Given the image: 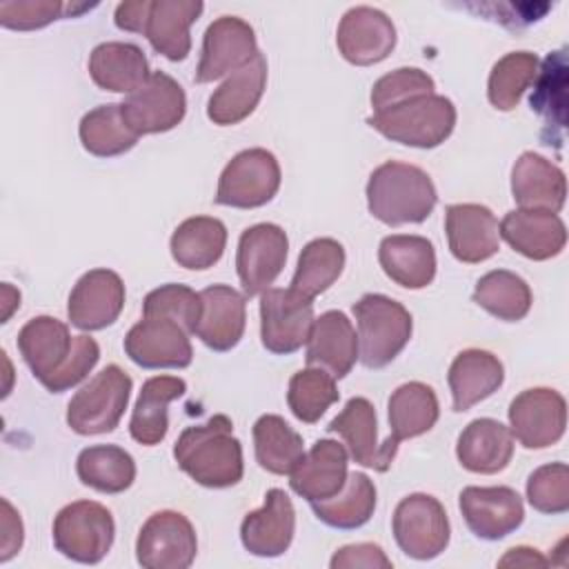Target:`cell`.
Segmentation results:
<instances>
[{
  "instance_id": "f6af8a7d",
  "label": "cell",
  "mask_w": 569,
  "mask_h": 569,
  "mask_svg": "<svg viewBox=\"0 0 569 569\" xmlns=\"http://www.w3.org/2000/svg\"><path fill=\"white\" fill-rule=\"evenodd\" d=\"M340 398L336 378L320 367L300 369L291 376L287 402L291 413L307 425H313Z\"/></svg>"
},
{
  "instance_id": "d4e9b609",
  "label": "cell",
  "mask_w": 569,
  "mask_h": 569,
  "mask_svg": "<svg viewBox=\"0 0 569 569\" xmlns=\"http://www.w3.org/2000/svg\"><path fill=\"white\" fill-rule=\"evenodd\" d=\"M267 87V58L256 53L242 69L229 73V78L209 96L207 118L213 124H238L253 113Z\"/></svg>"
},
{
  "instance_id": "d6a6232c",
  "label": "cell",
  "mask_w": 569,
  "mask_h": 569,
  "mask_svg": "<svg viewBox=\"0 0 569 569\" xmlns=\"http://www.w3.org/2000/svg\"><path fill=\"white\" fill-rule=\"evenodd\" d=\"M187 391V382L178 376H153L144 380L131 420L129 433L136 442L153 447L164 440L169 429V405Z\"/></svg>"
},
{
  "instance_id": "816d5d0a",
  "label": "cell",
  "mask_w": 569,
  "mask_h": 569,
  "mask_svg": "<svg viewBox=\"0 0 569 569\" xmlns=\"http://www.w3.org/2000/svg\"><path fill=\"white\" fill-rule=\"evenodd\" d=\"M331 569H391V560L387 558V553L382 551L380 545L373 542H358V545H347L340 547L331 560H329Z\"/></svg>"
},
{
  "instance_id": "30bf717a",
  "label": "cell",
  "mask_w": 569,
  "mask_h": 569,
  "mask_svg": "<svg viewBox=\"0 0 569 569\" xmlns=\"http://www.w3.org/2000/svg\"><path fill=\"white\" fill-rule=\"evenodd\" d=\"M193 525L180 511H156L136 540V558L144 569H187L196 560Z\"/></svg>"
},
{
  "instance_id": "f1b7e54d",
  "label": "cell",
  "mask_w": 569,
  "mask_h": 569,
  "mask_svg": "<svg viewBox=\"0 0 569 569\" xmlns=\"http://www.w3.org/2000/svg\"><path fill=\"white\" fill-rule=\"evenodd\" d=\"M456 456L471 473H498L511 462L513 436L493 418H476L458 436Z\"/></svg>"
},
{
  "instance_id": "2e32d148",
  "label": "cell",
  "mask_w": 569,
  "mask_h": 569,
  "mask_svg": "<svg viewBox=\"0 0 569 569\" xmlns=\"http://www.w3.org/2000/svg\"><path fill=\"white\" fill-rule=\"evenodd\" d=\"M469 531L482 540H500L525 520L522 498L511 487H465L458 496Z\"/></svg>"
},
{
  "instance_id": "d6986e66",
  "label": "cell",
  "mask_w": 569,
  "mask_h": 569,
  "mask_svg": "<svg viewBox=\"0 0 569 569\" xmlns=\"http://www.w3.org/2000/svg\"><path fill=\"white\" fill-rule=\"evenodd\" d=\"M296 533V509L284 489H269L264 505L244 516L240 525L242 547L258 558L282 556Z\"/></svg>"
},
{
  "instance_id": "4dcf8cb0",
  "label": "cell",
  "mask_w": 569,
  "mask_h": 569,
  "mask_svg": "<svg viewBox=\"0 0 569 569\" xmlns=\"http://www.w3.org/2000/svg\"><path fill=\"white\" fill-rule=\"evenodd\" d=\"M447 380L451 389L453 411H467L500 389L505 380V369L498 356H493L491 351L465 349L453 358Z\"/></svg>"
},
{
  "instance_id": "ffe728a7",
  "label": "cell",
  "mask_w": 569,
  "mask_h": 569,
  "mask_svg": "<svg viewBox=\"0 0 569 569\" xmlns=\"http://www.w3.org/2000/svg\"><path fill=\"white\" fill-rule=\"evenodd\" d=\"M447 242L456 260L476 264L500 249V231L493 211L485 204H449L445 211Z\"/></svg>"
},
{
  "instance_id": "e0dca14e",
  "label": "cell",
  "mask_w": 569,
  "mask_h": 569,
  "mask_svg": "<svg viewBox=\"0 0 569 569\" xmlns=\"http://www.w3.org/2000/svg\"><path fill=\"white\" fill-rule=\"evenodd\" d=\"M336 44L347 62L369 67L385 60L393 51L396 27L380 9L353 7L340 18Z\"/></svg>"
},
{
  "instance_id": "44dd1931",
  "label": "cell",
  "mask_w": 569,
  "mask_h": 569,
  "mask_svg": "<svg viewBox=\"0 0 569 569\" xmlns=\"http://www.w3.org/2000/svg\"><path fill=\"white\" fill-rule=\"evenodd\" d=\"M347 449L331 438L318 440L291 469L289 485L307 502L338 496L347 482Z\"/></svg>"
},
{
  "instance_id": "4fadbf2b",
  "label": "cell",
  "mask_w": 569,
  "mask_h": 569,
  "mask_svg": "<svg viewBox=\"0 0 569 569\" xmlns=\"http://www.w3.org/2000/svg\"><path fill=\"white\" fill-rule=\"evenodd\" d=\"M127 124L138 133H164L182 122L187 98L182 87L164 71H151L147 82L131 91L122 102Z\"/></svg>"
},
{
  "instance_id": "3957f363",
  "label": "cell",
  "mask_w": 569,
  "mask_h": 569,
  "mask_svg": "<svg viewBox=\"0 0 569 569\" xmlns=\"http://www.w3.org/2000/svg\"><path fill=\"white\" fill-rule=\"evenodd\" d=\"M367 124L391 142L433 149L442 144L456 127V107L440 93H420L400 100L367 118Z\"/></svg>"
},
{
  "instance_id": "ab89813d",
  "label": "cell",
  "mask_w": 569,
  "mask_h": 569,
  "mask_svg": "<svg viewBox=\"0 0 569 569\" xmlns=\"http://www.w3.org/2000/svg\"><path fill=\"white\" fill-rule=\"evenodd\" d=\"M78 136L82 147L98 158H113L136 147L138 133L127 124L118 102L100 104L87 111L80 120Z\"/></svg>"
},
{
  "instance_id": "277c9868",
  "label": "cell",
  "mask_w": 569,
  "mask_h": 569,
  "mask_svg": "<svg viewBox=\"0 0 569 569\" xmlns=\"http://www.w3.org/2000/svg\"><path fill=\"white\" fill-rule=\"evenodd\" d=\"M358 322V358L367 369L387 367L409 342L411 313L389 296L365 293L353 305Z\"/></svg>"
},
{
  "instance_id": "8d00e7d4",
  "label": "cell",
  "mask_w": 569,
  "mask_h": 569,
  "mask_svg": "<svg viewBox=\"0 0 569 569\" xmlns=\"http://www.w3.org/2000/svg\"><path fill=\"white\" fill-rule=\"evenodd\" d=\"M331 433H338L347 447L351 458L369 469L382 471L380 462V445H378V418L373 405L356 396L351 398L345 409L329 422L327 427Z\"/></svg>"
},
{
  "instance_id": "9c48e42d",
  "label": "cell",
  "mask_w": 569,
  "mask_h": 569,
  "mask_svg": "<svg viewBox=\"0 0 569 569\" xmlns=\"http://www.w3.org/2000/svg\"><path fill=\"white\" fill-rule=\"evenodd\" d=\"M124 353L142 369H184L193 360L189 331L169 316H142L124 336Z\"/></svg>"
},
{
  "instance_id": "60d3db41",
  "label": "cell",
  "mask_w": 569,
  "mask_h": 569,
  "mask_svg": "<svg viewBox=\"0 0 569 569\" xmlns=\"http://www.w3.org/2000/svg\"><path fill=\"white\" fill-rule=\"evenodd\" d=\"M253 449L258 465L276 476L291 473L305 456L302 436L293 431L282 416L264 413L253 425Z\"/></svg>"
},
{
  "instance_id": "7dc6e473",
  "label": "cell",
  "mask_w": 569,
  "mask_h": 569,
  "mask_svg": "<svg viewBox=\"0 0 569 569\" xmlns=\"http://www.w3.org/2000/svg\"><path fill=\"white\" fill-rule=\"evenodd\" d=\"M527 500L540 513H565L569 509V467L551 462L531 471L527 478Z\"/></svg>"
},
{
  "instance_id": "7a4b0ae2",
  "label": "cell",
  "mask_w": 569,
  "mask_h": 569,
  "mask_svg": "<svg viewBox=\"0 0 569 569\" xmlns=\"http://www.w3.org/2000/svg\"><path fill=\"white\" fill-rule=\"evenodd\" d=\"M436 202L438 193L431 178L416 164L389 160L376 167L369 176V213L389 227L425 222Z\"/></svg>"
},
{
  "instance_id": "ba28073f",
  "label": "cell",
  "mask_w": 569,
  "mask_h": 569,
  "mask_svg": "<svg viewBox=\"0 0 569 569\" xmlns=\"http://www.w3.org/2000/svg\"><path fill=\"white\" fill-rule=\"evenodd\" d=\"M280 189V164L262 147L236 153L220 173L216 202L236 209H256L267 204Z\"/></svg>"
},
{
  "instance_id": "ee69618b",
  "label": "cell",
  "mask_w": 569,
  "mask_h": 569,
  "mask_svg": "<svg viewBox=\"0 0 569 569\" xmlns=\"http://www.w3.org/2000/svg\"><path fill=\"white\" fill-rule=\"evenodd\" d=\"M540 60L531 51H511L502 56L489 73L487 96L498 111H511L522 93L533 84Z\"/></svg>"
},
{
  "instance_id": "83f0119b",
  "label": "cell",
  "mask_w": 569,
  "mask_h": 569,
  "mask_svg": "<svg viewBox=\"0 0 569 569\" xmlns=\"http://www.w3.org/2000/svg\"><path fill=\"white\" fill-rule=\"evenodd\" d=\"M204 4L200 0H151L144 31L151 47L171 62H180L191 51L189 27Z\"/></svg>"
},
{
  "instance_id": "7c38bea8",
  "label": "cell",
  "mask_w": 569,
  "mask_h": 569,
  "mask_svg": "<svg viewBox=\"0 0 569 569\" xmlns=\"http://www.w3.org/2000/svg\"><path fill=\"white\" fill-rule=\"evenodd\" d=\"M509 431L525 449H545L565 436L567 402L547 387L520 391L509 405Z\"/></svg>"
},
{
  "instance_id": "6da1fadb",
  "label": "cell",
  "mask_w": 569,
  "mask_h": 569,
  "mask_svg": "<svg viewBox=\"0 0 569 569\" xmlns=\"http://www.w3.org/2000/svg\"><path fill=\"white\" fill-rule=\"evenodd\" d=\"M173 458L191 480L209 489L233 487L242 480V445L224 413L187 427L173 445Z\"/></svg>"
},
{
  "instance_id": "5b68a950",
  "label": "cell",
  "mask_w": 569,
  "mask_h": 569,
  "mask_svg": "<svg viewBox=\"0 0 569 569\" xmlns=\"http://www.w3.org/2000/svg\"><path fill=\"white\" fill-rule=\"evenodd\" d=\"M131 378L118 365L96 373L67 405V425L80 436L109 433L118 427L131 396Z\"/></svg>"
},
{
  "instance_id": "681fc988",
  "label": "cell",
  "mask_w": 569,
  "mask_h": 569,
  "mask_svg": "<svg viewBox=\"0 0 569 569\" xmlns=\"http://www.w3.org/2000/svg\"><path fill=\"white\" fill-rule=\"evenodd\" d=\"M67 11L73 13V4L60 0H2L0 24L13 31H33L62 18Z\"/></svg>"
},
{
  "instance_id": "f907efd6",
  "label": "cell",
  "mask_w": 569,
  "mask_h": 569,
  "mask_svg": "<svg viewBox=\"0 0 569 569\" xmlns=\"http://www.w3.org/2000/svg\"><path fill=\"white\" fill-rule=\"evenodd\" d=\"M98 358H100V347L91 336H84V333L73 336V345H71L67 360L40 385L44 389H49L51 393H62V391L76 387L80 380H84L87 373L96 367Z\"/></svg>"
},
{
  "instance_id": "c3c4849f",
  "label": "cell",
  "mask_w": 569,
  "mask_h": 569,
  "mask_svg": "<svg viewBox=\"0 0 569 569\" xmlns=\"http://www.w3.org/2000/svg\"><path fill=\"white\" fill-rule=\"evenodd\" d=\"M433 89H436V82L427 71L416 69V67H400L373 82V87H371L373 113L382 111L400 100H407L411 96L433 93Z\"/></svg>"
},
{
  "instance_id": "cb8c5ba5",
  "label": "cell",
  "mask_w": 569,
  "mask_h": 569,
  "mask_svg": "<svg viewBox=\"0 0 569 569\" xmlns=\"http://www.w3.org/2000/svg\"><path fill=\"white\" fill-rule=\"evenodd\" d=\"M511 196L520 209L558 213L567 198L565 171L540 153L525 151L511 169Z\"/></svg>"
},
{
  "instance_id": "7402d4cb",
  "label": "cell",
  "mask_w": 569,
  "mask_h": 569,
  "mask_svg": "<svg viewBox=\"0 0 569 569\" xmlns=\"http://www.w3.org/2000/svg\"><path fill=\"white\" fill-rule=\"evenodd\" d=\"M507 244L529 260H549L567 244V229L558 213L542 209H513L498 224Z\"/></svg>"
},
{
  "instance_id": "1f68e13d",
  "label": "cell",
  "mask_w": 569,
  "mask_h": 569,
  "mask_svg": "<svg viewBox=\"0 0 569 569\" xmlns=\"http://www.w3.org/2000/svg\"><path fill=\"white\" fill-rule=\"evenodd\" d=\"M91 80L113 93H131L151 76L147 56L133 42H102L89 56Z\"/></svg>"
},
{
  "instance_id": "836d02e7",
  "label": "cell",
  "mask_w": 569,
  "mask_h": 569,
  "mask_svg": "<svg viewBox=\"0 0 569 569\" xmlns=\"http://www.w3.org/2000/svg\"><path fill=\"white\" fill-rule=\"evenodd\" d=\"M389 438L385 440L389 447L398 449V445L407 438H416L427 433L440 416L436 391L425 382H405L389 396Z\"/></svg>"
},
{
  "instance_id": "4316f807",
  "label": "cell",
  "mask_w": 569,
  "mask_h": 569,
  "mask_svg": "<svg viewBox=\"0 0 569 569\" xmlns=\"http://www.w3.org/2000/svg\"><path fill=\"white\" fill-rule=\"evenodd\" d=\"M529 104L542 118V144L560 147L567 127V49L549 53L538 67Z\"/></svg>"
},
{
  "instance_id": "8992f818",
  "label": "cell",
  "mask_w": 569,
  "mask_h": 569,
  "mask_svg": "<svg viewBox=\"0 0 569 569\" xmlns=\"http://www.w3.org/2000/svg\"><path fill=\"white\" fill-rule=\"evenodd\" d=\"M116 536V522L111 511L93 500H76L62 507L53 520L56 549L82 565L100 562Z\"/></svg>"
},
{
  "instance_id": "e575fe53",
  "label": "cell",
  "mask_w": 569,
  "mask_h": 569,
  "mask_svg": "<svg viewBox=\"0 0 569 569\" xmlns=\"http://www.w3.org/2000/svg\"><path fill=\"white\" fill-rule=\"evenodd\" d=\"M71 345L69 327L51 316L31 318L18 333L20 356L40 382L67 360Z\"/></svg>"
},
{
  "instance_id": "f546056e",
  "label": "cell",
  "mask_w": 569,
  "mask_h": 569,
  "mask_svg": "<svg viewBox=\"0 0 569 569\" xmlns=\"http://www.w3.org/2000/svg\"><path fill=\"white\" fill-rule=\"evenodd\" d=\"M378 262L387 278L405 289H422L436 278V251L422 236L393 233L382 238Z\"/></svg>"
},
{
  "instance_id": "bcb514c9",
  "label": "cell",
  "mask_w": 569,
  "mask_h": 569,
  "mask_svg": "<svg viewBox=\"0 0 569 569\" xmlns=\"http://www.w3.org/2000/svg\"><path fill=\"white\" fill-rule=\"evenodd\" d=\"M169 316L178 320L189 333H196V327L200 322L202 313V300L200 293H196L187 284H162L153 291H149L142 300V316Z\"/></svg>"
},
{
  "instance_id": "9a60e30c",
  "label": "cell",
  "mask_w": 569,
  "mask_h": 569,
  "mask_svg": "<svg viewBox=\"0 0 569 569\" xmlns=\"http://www.w3.org/2000/svg\"><path fill=\"white\" fill-rule=\"evenodd\" d=\"M256 53L258 44L251 24L236 16H220L204 31L196 82L204 84L233 73L251 62Z\"/></svg>"
},
{
  "instance_id": "484cf974",
  "label": "cell",
  "mask_w": 569,
  "mask_h": 569,
  "mask_svg": "<svg viewBox=\"0 0 569 569\" xmlns=\"http://www.w3.org/2000/svg\"><path fill=\"white\" fill-rule=\"evenodd\" d=\"M202 313L196 336L213 351L233 349L247 325V302L240 291L229 284H211L200 291Z\"/></svg>"
},
{
  "instance_id": "d590c367",
  "label": "cell",
  "mask_w": 569,
  "mask_h": 569,
  "mask_svg": "<svg viewBox=\"0 0 569 569\" xmlns=\"http://www.w3.org/2000/svg\"><path fill=\"white\" fill-rule=\"evenodd\" d=\"M227 247V227L211 216H193L176 227L169 240L173 260L193 271L213 267Z\"/></svg>"
},
{
  "instance_id": "f35d334b",
  "label": "cell",
  "mask_w": 569,
  "mask_h": 569,
  "mask_svg": "<svg viewBox=\"0 0 569 569\" xmlns=\"http://www.w3.org/2000/svg\"><path fill=\"white\" fill-rule=\"evenodd\" d=\"M316 518L333 529H358L373 516L376 485L367 473L353 471L347 476L342 491L329 500L309 502Z\"/></svg>"
},
{
  "instance_id": "603a6c76",
  "label": "cell",
  "mask_w": 569,
  "mask_h": 569,
  "mask_svg": "<svg viewBox=\"0 0 569 569\" xmlns=\"http://www.w3.org/2000/svg\"><path fill=\"white\" fill-rule=\"evenodd\" d=\"M307 365L320 367L333 378H345L358 360V336L342 311L320 313L307 338Z\"/></svg>"
},
{
  "instance_id": "11a10c76",
  "label": "cell",
  "mask_w": 569,
  "mask_h": 569,
  "mask_svg": "<svg viewBox=\"0 0 569 569\" xmlns=\"http://www.w3.org/2000/svg\"><path fill=\"white\" fill-rule=\"evenodd\" d=\"M547 562L549 560L531 547H513L498 560L500 567H545Z\"/></svg>"
},
{
  "instance_id": "db71d44e",
  "label": "cell",
  "mask_w": 569,
  "mask_h": 569,
  "mask_svg": "<svg viewBox=\"0 0 569 569\" xmlns=\"http://www.w3.org/2000/svg\"><path fill=\"white\" fill-rule=\"evenodd\" d=\"M149 4H151V0L120 2L116 7V13H113L116 27L122 29V31L142 33L144 31V22H147V13H149Z\"/></svg>"
},
{
  "instance_id": "f5cc1de1",
  "label": "cell",
  "mask_w": 569,
  "mask_h": 569,
  "mask_svg": "<svg viewBox=\"0 0 569 569\" xmlns=\"http://www.w3.org/2000/svg\"><path fill=\"white\" fill-rule=\"evenodd\" d=\"M2 505V538H0V562H7L9 558H13L20 547H22V520L20 513L11 507V502L7 498L0 500Z\"/></svg>"
},
{
  "instance_id": "7bdbcfd3",
  "label": "cell",
  "mask_w": 569,
  "mask_h": 569,
  "mask_svg": "<svg viewBox=\"0 0 569 569\" xmlns=\"http://www.w3.org/2000/svg\"><path fill=\"white\" fill-rule=\"evenodd\" d=\"M473 302L498 320L518 322L531 309V289L518 273L493 269L476 282Z\"/></svg>"
},
{
  "instance_id": "b9f144b4",
  "label": "cell",
  "mask_w": 569,
  "mask_h": 569,
  "mask_svg": "<svg viewBox=\"0 0 569 569\" xmlns=\"http://www.w3.org/2000/svg\"><path fill=\"white\" fill-rule=\"evenodd\" d=\"M345 249L333 238H316L307 242L298 256L291 289L309 300L325 293L342 273Z\"/></svg>"
},
{
  "instance_id": "9f6ffc18",
  "label": "cell",
  "mask_w": 569,
  "mask_h": 569,
  "mask_svg": "<svg viewBox=\"0 0 569 569\" xmlns=\"http://www.w3.org/2000/svg\"><path fill=\"white\" fill-rule=\"evenodd\" d=\"M2 322L9 320V316L13 313L16 307H20V291L13 289L9 282L2 284Z\"/></svg>"
},
{
  "instance_id": "8fae6325",
  "label": "cell",
  "mask_w": 569,
  "mask_h": 569,
  "mask_svg": "<svg viewBox=\"0 0 569 569\" xmlns=\"http://www.w3.org/2000/svg\"><path fill=\"white\" fill-rule=\"evenodd\" d=\"M313 300L289 289L269 287L260 296V338L262 347L278 356L298 351L313 325Z\"/></svg>"
},
{
  "instance_id": "74e56055",
  "label": "cell",
  "mask_w": 569,
  "mask_h": 569,
  "mask_svg": "<svg viewBox=\"0 0 569 569\" xmlns=\"http://www.w3.org/2000/svg\"><path fill=\"white\" fill-rule=\"evenodd\" d=\"M76 473L82 485L100 493H122L136 480V462L118 445H93L78 453Z\"/></svg>"
},
{
  "instance_id": "ac0fdd59",
  "label": "cell",
  "mask_w": 569,
  "mask_h": 569,
  "mask_svg": "<svg viewBox=\"0 0 569 569\" xmlns=\"http://www.w3.org/2000/svg\"><path fill=\"white\" fill-rule=\"evenodd\" d=\"M124 307L122 278L111 269L87 271L69 293V322L82 331H98L113 325Z\"/></svg>"
},
{
  "instance_id": "5bb4252c",
  "label": "cell",
  "mask_w": 569,
  "mask_h": 569,
  "mask_svg": "<svg viewBox=\"0 0 569 569\" xmlns=\"http://www.w3.org/2000/svg\"><path fill=\"white\" fill-rule=\"evenodd\" d=\"M287 233L273 222H260L240 233L236 271L244 296H258L273 284L287 262Z\"/></svg>"
},
{
  "instance_id": "52a82bcc",
  "label": "cell",
  "mask_w": 569,
  "mask_h": 569,
  "mask_svg": "<svg viewBox=\"0 0 569 569\" xmlns=\"http://www.w3.org/2000/svg\"><path fill=\"white\" fill-rule=\"evenodd\" d=\"M391 529L400 551L413 560L438 558L447 549L451 536L445 507L429 493H411L402 498L393 511Z\"/></svg>"
}]
</instances>
